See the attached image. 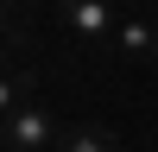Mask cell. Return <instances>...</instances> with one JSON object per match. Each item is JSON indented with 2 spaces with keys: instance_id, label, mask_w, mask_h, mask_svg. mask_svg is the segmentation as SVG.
<instances>
[{
  "instance_id": "6da1fadb",
  "label": "cell",
  "mask_w": 158,
  "mask_h": 152,
  "mask_svg": "<svg viewBox=\"0 0 158 152\" xmlns=\"http://www.w3.org/2000/svg\"><path fill=\"white\" fill-rule=\"evenodd\" d=\"M57 13H63V25H70L76 38H89V44H114V38H120V19H114L108 0H57Z\"/></svg>"
},
{
  "instance_id": "7a4b0ae2",
  "label": "cell",
  "mask_w": 158,
  "mask_h": 152,
  "mask_svg": "<svg viewBox=\"0 0 158 152\" xmlns=\"http://www.w3.org/2000/svg\"><path fill=\"white\" fill-rule=\"evenodd\" d=\"M57 120H51L38 101H25V108H13L6 114V152H44V146H57Z\"/></svg>"
},
{
  "instance_id": "3957f363",
  "label": "cell",
  "mask_w": 158,
  "mask_h": 152,
  "mask_svg": "<svg viewBox=\"0 0 158 152\" xmlns=\"http://www.w3.org/2000/svg\"><path fill=\"white\" fill-rule=\"evenodd\" d=\"M57 152H127V146H120L114 127H89L82 120V127H70V133L57 139Z\"/></svg>"
},
{
  "instance_id": "277c9868",
  "label": "cell",
  "mask_w": 158,
  "mask_h": 152,
  "mask_svg": "<svg viewBox=\"0 0 158 152\" xmlns=\"http://www.w3.org/2000/svg\"><path fill=\"white\" fill-rule=\"evenodd\" d=\"M114 44H120L127 57H158V25H146V19H127Z\"/></svg>"
},
{
  "instance_id": "5b68a950",
  "label": "cell",
  "mask_w": 158,
  "mask_h": 152,
  "mask_svg": "<svg viewBox=\"0 0 158 152\" xmlns=\"http://www.w3.org/2000/svg\"><path fill=\"white\" fill-rule=\"evenodd\" d=\"M6 6H19V0H6Z\"/></svg>"
}]
</instances>
